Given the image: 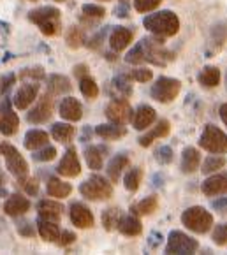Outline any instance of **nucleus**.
<instances>
[{"instance_id": "nucleus-5", "label": "nucleus", "mask_w": 227, "mask_h": 255, "mask_svg": "<svg viewBox=\"0 0 227 255\" xmlns=\"http://www.w3.org/2000/svg\"><path fill=\"white\" fill-rule=\"evenodd\" d=\"M80 192L83 197H87L90 201H104L110 199L113 195V185L104 176L94 174V176H90L87 181H83L80 185Z\"/></svg>"}, {"instance_id": "nucleus-35", "label": "nucleus", "mask_w": 227, "mask_h": 255, "mask_svg": "<svg viewBox=\"0 0 227 255\" xmlns=\"http://www.w3.org/2000/svg\"><path fill=\"white\" fill-rule=\"evenodd\" d=\"M106 150L103 146H90L85 148V158H87V164L90 165V169L97 171V169L103 167L104 157H106Z\"/></svg>"}, {"instance_id": "nucleus-11", "label": "nucleus", "mask_w": 227, "mask_h": 255, "mask_svg": "<svg viewBox=\"0 0 227 255\" xmlns=\"http://www.w3.org/2000/svg\"><path fill=\"white\" fill-rule=\"evenodd\" d=\"M19 128V118L14 113L9 99H4L0 102V134L14 135Z\"/></svg>"}, {"instance_id": "nucleus-6", "label": "nucleus", "mask_w": 227, "mask_h": 255, "mask_svg": "<svg viewBox=\"0 0 227 255\" xmlns=\"http://www.w3.org/2000/svg\"><path fill=\"white\" fill-rule=\"evenodd\" d=\"M199 146L210 153H227V135L219 127L208 124L203 128L199 137Z\"/></svg>"}, {"instance_id": "nucleus-36", "label": "nucleus", "mask_w": 227, "mask_h": 255, "mask_svg": "<svg viewBox=\"0 0 227 255\" xmlns=\"http://www.w3.org/2000/svg\"><path fill=\"white\" fill-rule=\"evenodd\" d=\"M121 210L120 208H108L106 211L103 213V225L106 231H114L118 229V225H120L121 222Z\"/></svg>"}, {"instance_id": "nucleus-12", "label": "nucleus", "mask_w": 227, "mask_h": 255, "mask_svg": "<svg viewBox=\"0 0 227 255\" xmlns=\"http://www.w3.org/2000/svg\"><path fill=\"white\" fill-rule=\"evenodd\" d=\"M53 115V99H51V94L42 95L41 99L37 101V104L30 109V113L27 115L28 124H46V122L51 118Z\"/></svg>"}, {"instance_id": "nucleus-57", "label": "nucleus", "mask_w": 227, "mask_h": 255, "mask_svg": "<svg viewBox=\"0 0 227 255\" xmlns=\"http://www.w3.org/2000/svg\"><path fill=\"white\" fill-rule=\"evenodd\" d=\"M226 83H227V76H226Z\"/></svg>"}, {"instance_id": "nucleus-21", "label": "nucleus", "mask_w": 227, "mask_h": 255, "mask_svg": "<svg viewBox=\"0 0 227 255\" xmlns=\"http://www.w3.org/2000/svg\"><path fill=\"white\" fill-rule=\"evenodd\" d=\"M62 211H64V206H62V203H58V201L42 199V201H39V204H37V213L41 218L58 222L62 217Z\"/></svg>"}, {"instance_id": "nucleus-29", "label": "nucleus", "mask_w": 227, "mask_h": 255, "mask_svg": "<svg viewBox=\"0 0 227 255\" xmlns=\"http://www.w3.org/2000/svg\"><path fill=\"white\" fill-rule=\"evenodd\" d=\"M118 231H120L123 236H139L141 231H143V224L139 222L137 215L130 213L129 217H123L118 225Z\"/></svg>"}, {"instance_id": "nucleus-55", "label": "nucleus", "mask_w": 227, "mask_h": 255, "mask_svg": "<svg viewBox=\"0 0 227 255\" xmlns=\"http://www.w3.org/2000/svg\"><path fill=\"white\" fill-rule=\"evenodd\" d=\"M4 183V176H2V173H0V185Z\"/></svg>"}, {"instance_id": "nucleus-22", "label": "nucleus", "mask_w": 227, "mask_h": 255, "mask_svg": "<svg viewBox=\"0 0 227 255\" xmlns=\"http://www.w3.org/2000/svg\"><path fill=\"white\" fill-rule=\"evenodd\" d=\"M169 130H171V127H169V122H167V120L157 122L155 127H151L150 130L146 132V134L141 135V137H139V144H141V146H150V144L153 143L155 139L166 137V135L169 134Z\"/></svg>"}, {"instance_id": "nucleus-58", "label": "nucleus", "mask_w": 227, "mask_h": 255, "mask_svg": "<svg viewBox=\"0 0 227 255\" xmlns=\"http://www.w3.org/2000/svg\"><path fill=\"white\" fill-rule=\"evenodd\" d=\"M30 2H35V0H30Z\"/></svg>"}, {"instance_id": "nucleus-51", "label": "nucleus", "mask_w": 227, "mask_h": 255, "mask_svg": "<svg viewBox=\"0 0 227 255\" xmlns=\"http://www.w3.org/2000/svg\"><path fill=\"white\" fill-rule=\"evenodd\" d=\"M16 76L14 74H7L5 78H2V85H0V94H5V92L11 88V85L14 83Z\"/></svg>"}, {"instance_id": "nucleus-13", "label": "nucleus", "mask_w": 227, "mask_h": 255, "mask_svg": "<svg viewBox=\"0 0 227 255\" xmlns=\"http://www.w3.org/2000/svg\"><path fill=\"white\" fill-rule=\"evenodd\" d=\"M57 173L64 178H74L81 173V162L78 158V153H76V148H67V151L64 153L57 167Z\"/></svg>"}, {"instance_id": "nucleus-8", "label": "nucleus", "mask_w": 227, "mask_h": 255, "mask_svg": "<svg viewBox=\"0 0 227 255\" xmlns=\"http://www.w3.org/2000/svg\"><path fill=\"white\" fill-rule=\"evenodd\" d=\"M180 90H182V81L174 78H159L155 81V85L151 87V97L155 99L157 102H162V104H167V102H173L174 99L178 97Z\"/></svg>"}, {"instance_id": "nucleus-20", "label": "nucleus", "mask_w": 227, "mask_h": 255, "mask_svg": "<svg viewBox=\"0 0 227 255\" xmlns=\"http://www.w3.org/2000/svg\"><path fill=\"white\" fill-rule=\"evenodd\" d=\"M134 37V32L127 26H116L110 35V46L113 51H123L127 46L130 44Z\"/></svg>"}, {"instance_id": "nucleus-41", "label": "nucleus", "mask_w": 227, "mask_h": 255, "mask_svg": "<svg viewBox=\"0 0 227 255\" xmlns=\"http://www.w3.org/2000/svg\"><path fill=\"white\" fill-rule=\"evenodd\" d=\"M162 4V0H134V9L137 12H150Z\"/></svg>"}, {"instance_id": "nucleus-32", "label": "nucleus", "mask_w": 227, "mask_h": 255, "mask_svg": "<svg viewBox=\"0 0 227 255\" xmlns=\"http://www.w3.org/2000/svg\"><path fill=\"white\" fill-rule=\"evenodd\" d=\"M127 165H129V157L125 153H120L114 158H111V162L108 164V176L111 178V181H118V178L121 176Z\"/></svg>"}, {"instance_id": "nucleus-26", "label": "nucleus", "mask_w": 227, "mask_h": 255, "mask_svg": "<svg viewBox=\"0 0 227 255\" xmlns=\"http://www.w3.org/2000/svg\"><path fill=\"white\" fill-rule=\"evenodd\" d=\"M72 90V85L69 78L62 74H53L48 78V92L51 95H64Z\"/></svg>"}, {"instance_id": "nucleus-34", "label": "nucleus", "mask_w": 227, "mask_h": 255, "mask_svg": "<svg viewBox=\"0 0 227 255\" xmlns=\"http://www.w3.org/2000/svg\"><path fill=\"white\" fill-rule=\"evenodd\" d=\"M129 79L130 78L127 74H120V76H116L113 81H111V90L114 92V95H116V97L127 99L130 94H132V85H130Z\"/></svg>"}, {"instance_id": "nucleus-40", "label": "nucleus", "mask_w": 227, "mask_h": 255, "mask_svg": "<svg viewBox=\"0 0 227 255\" xmlns=\"http://www.w3.org/2000/svg\"><path fill=\"white\" fill-rule=\"evenodd\" d=\"M65 41H67V46L72 49H78L80 46H83L85 42V34L81 28H78V26H72L71 30L67 32V35H65Z\"/></svg>"}, {"instance_id": "nucleus-43", "label": "nucleus", "mask_w": 227, "mask_h": 255, "mask_svg": "<svg viewBox=\"0 0 227 255\" xmlns=\"http://www.w3.org/2000/svg\"><path fill=\"white\" fill-rule=\"evenodd\" d=\"M32 157L37 162H49L57 157V150H55L53 146H44V150H41V151L35 150V153L32 155Z\"/></svg>"}, {"instance_id": "nucleus-56", "label": "nucleus", "mask_w": 227, "mask_h": 255, "mask_svg": "<svg viewBox=\"0 0 227 255\" xmlns=\"http://www.w3.org/2000/svg\"><path fill=\"white\" fill-rule=\"evenodd\" d=\"M55 2H65V0H55Z\"/></svg>"}, {"instance_id": "nucleus-18", "label": "nucleus", "mask_w": 227, "mask_h": 255, "mask_svg": "<svg viewBox=\"0 0 227 255\" xmlns=\"http://www.w3.org/2000/svg\"><path fill=\"white\" fill-rule=\"evenodd\" d=\"M157 120V111L151 106H139V108L134 111V117H132V124L136 130H144V128L150 127L153 122Z\"/></svg>"}, {"instance_id": "nucleus-37", "label": "nucleus", "mask_w": 227, "mask_h": 255, "mask_svg": "<svg viewBox=\"0 0 227 255\" xmlns=\"http://www.w3.org/2000/svg\"><path fill=\"white\" fill-rule=\"evenodd\" d=\"M141 181H143V169L141 167H132L123 178L125 188L129 192H136L137 188H139Z\"/></svg>"}, {"instance_id": "nucleus-33", "label": "nucleus", "mask_w": 227, "mask_h": 255, "mask_svg": "<svg viewBox=\"0 0 227 255\" xmlns=\"http://www.w3.org/2000/svg\"><path fill=\"white\" fill-rule=\"evenodd\" d=\"M157 208H159V199H157V195H150V197H146V199L139 201L136 206H130V213L146 217V215L155 213Z\"/></svg>"}, {"instance_id": "nucleus-28", "label": "nucleus", "mask_w": 227, "mask_h": 255, "mask_svg": "<svg viewBox=\"0 0 227 255\" xmlns=\"http://www.w3.org/2000/svg\"><path fill=\"white\" fill-rule=\"evenodd\" d=\"M46 192H48L49 197H57V199H64L69 197L72 192V187L65 181L58 180V178H49L48 185H46Z\"/></svg>"}, {"instance_id": "nucleus-23", "label": "nucleus", "mask_w": 227, "mask_h": 255, "mask_svg": "<svg viewBox=\"0 0 227 255\" xmlns=\"http://www.w3.org/2000/svg\"><path fill=\"white\" fill-rule=\"evenodd\" d=\"M37 229L42 240L49 241V243H55V241H58V238H60V229H58V224L55 220H48V218L39 217Z\"/></svg>"}, {"instance_id": "nucleus-14", "label": "nucleus", "mask_w": 227, "mask_h": 255, "mask_svg": "<svg viewBox=\"0 0 227 255\" xmlns=\"http://www.w3.org/2000/svg\"><path fill=\"white\" fill-rule=\"evenodd\" d=\"M39 94V85L37 83H23L21 87L16 90L14 97H12V104L18 109H27L34 101L37 99Z\"/></svg>"}, {"instance_id": "nucleus-42", "label": "nucleus", "mask_w": 227, "mask_h": 255, "mask_svg": "<svg viewBox=\"0 0 227 255\" xmlns=\"http://www.w3.org/2000/svg\"><path fill=\"white\" fill-rule=\"evenodd\" d=\"M213 243L219 247L227 245V224H219L213 231Z\"/></svg>"}, {"instance_id": "nucleus-38", "label": "nucleus", "mask_w": 227, "mask_h": 255, "mask_svg": "<svg viewBox=\"0 0 227 255\" xmlns=\"http://www.w3.org/2000/svg\"><path fill=\"white\" fill-rule=\"evenodd\" d=\"M224 165H226V158L220 153H213L203 162V169H201V171L205 174H212V173H217L219 169H224Z\"/></svg>"}, {"instance_id": "nucleus-4", "label": "nucleus", "mask_w": 227, "mask_h": 255, "mask_svg": "<svg viewBox=\"0 0 227 255\" xmlns=\"http://www.w3.org/2000/svg\"><path fill=\"white\" fill-rule=\"evenodd\" d=\"M182 224L192 233L205 234L213 227V217L203 206H192L182 213Z\"/></svg>"}, {"instance_id": "nucleus-31", "label": "nucleus", "mask_w": 227, "mask_h": 255, "mask_svg": "<svg viewBox=\"0 0 227 255\" xmlns=\"http://www.w3.org/2000/svg\"><path fill=\"white\" fill-rule=\"evenodd\" d=\"M51 135L57 139L58 143L69 144L72 139H74L76 128L72 127L71 124H64V122H60V124H55L53 127H51Z\"/></svg>"}, {"instance_id": "nucleus-53", "label": "nucleus", "mask_w": 227, "mask_h": 255, "mask_svg": "<svg viewBox=\"0 0 227 255\" xmlns=\"http://www.w3.org/2000/svg\"><path fill=\"white\" fill-rule=\"evenodd\" d=\"M160 241H162V234L151 233V236H150V247L151 248H157V247H159Z\"/></svg>"}, {"instance_id": "nucleus-19", "label": "nucleus", "mask_w": 227, "mask_h": 255, "mask_svg": "<svg viewBox=\"0 0 227 255\" xmlns=\"http://www.w3.org/2000/svg\"><path fill=\"white\" fill-rule=\"evenodd\" d=\"M30 210V201L19 194H11L4 204V211L9 217H19Z\"/></svg>"}, {"instance_id": "nucleus-3", "label": "nucleus", "mask_w": 227, "mask_h": 255, "mask_svg": "<svg viewBox=\"0 0 227 255\" xmlns=\"http://www.w3.org/2000/svg\"><path fill=\"white\" fill-rule=\"evenodd\" d=\"M28 19L32 23L39 26L41 34L48 35H57L58 30L62 26V14L57 7H51V5H46V7H39L34 9V11L28 12Z\"/></svg>"}, {"instance_id": "nucleus-24", "label": "nucleus", "mask_w": 227, "mask_h": 255, "mask_svg": "<svg viewBox=\"0 0 227 255\" xmlns=\"http://www.w3.org/2000/svg\"><path fill=\"white\" fill-rule=\"evenodd\" d=\"M95 134L99 137H103L104 141H114V139H120L127 134L123 125H118V124H103V125H97L95 127Z\"/></svg>"}, {"instance_id": "nucleus-10", "label": "nucleus", "mask_w": 227, "mask_h": 255, "mask_svg": "<svg viewBox=\"0 0 227 255\" xmlns=\"http://www.w3.org/2000/svg\"><path fill=\"white\" fill-rule=\"evenodd\" d=\"M132 108H130L129 101L123 97H116L114 101L110 102V106L106 108V117L111 124L125 125L132 120Z\"/></svg>"}, {"instance_id": "nucleus-7", "label": "nucleus", "mask_w": 227, "mask_h": 255, "mask_svg": "<svg viewBox=\"0 0 227 255\" xmlns=\"http://www.w3.org/2000/svg\"><path fill=\"white\" fill-rule=\"evenodd\" d=\"M0 153L4 157L5 165H7V171L16 176L18 180L25 178L28 174V162L23 158V155L12 146L11 143H2L0 144Z\"/></svg>"}, {"instance_id": "nucleus-1", "label": "nucleus", "mask_w": 227, "mask_h": 255, "mask_svg": "<svg viewBox=\"0 0 227 255\" xmlns=\"http://www.w3.org/2000/svg\"><path fill=\"white\" fill-rule=\"evenodd\" d=\"M174 58V55L169 49L164 48V37H144L127 53L125 62L127 64H143L150 62L153 65H167Z\"/></svg>"}, {"instance_id": "nucleus-47", "label": "nucleus", "mask_w": 227, "mask_h": 255, "mask_svg": "<svg viewBox=\"0 0 227 255\" xmlns=\"http://www.w3.org/2000/svg\"><path fill=\"white\" fill-rule=\"evenodd\" d=\"M21 187L25 188V192H27L28 195H37L39 192V183L35 178H21Z\"/></svg>"}, {"instance_id": "nucleus-49", "label": "nucleus", "mask_w": 227, "mask_h": 255, "mask_svg": "<svg viewBox=\"0 0 227 255\" xmlns=\"http://www.w3.org/2000/svg\"><path fill=\"white\" fill-rule=\"evenodd\" d=\"M18 233L21 234V236H27V238H34L35 236V229L34 225L30 224V222H23V224L18 225Z\"/></svg>"}, {"instance_id": "nucleus-39", "label": "nucleus", "mask_w": 227, "mask_h": 255, "mask_svg": "<svg viewBox=\"0 0 227 255\" xmlns=\"http://www.w3.org/2000/svg\"><path fill=\"white\" fill-rule=\"evenodd\" d=\"M80 90L87 99H95L99 95L97 83H95V79L90 78V76H83V78L80 79Z\"/></svg>"}, {"instance_id": "nucleus-46", "label": "nucleus", "mask_w": 227, "mask_h": 255, "mask_svg": "<svg viewBox=\"0 0 227 255\" xmlns=\"http://www.w3.org/2000/svg\"><path fill=\"white\" fill-rule=\"evenodd\" d=\"M83 14L88 18H103L106 14L103 5H95V4H85L83 5Z\"/></svg>"}, {"instance_id": "nucleus-52", "label": "nucleus", "mask_w": 227, "mask_h": 255, "mask_svg": "<svg viewBox=\"0 0 227 255\" xmlns=\"http://www.w3.org/2000/svg\"><path fill=\"white\" fill-rule=\"evenodd\" d=\"M212 208L220 213H227V197H222V199H217L212 203Z\"/></svg>"}, {"instance_id": "nucleus-54", "label": "nucleus", "mask_w": 227, "mask_h": 255, "mask_svg": "<svg viewBox=\"0 0 227 255\" xmlns=\"http://www.w3.org/2000/svg\"><path fill=\"white\" fill-rule=\"evenodd\" d=\"M220 118H222V122L226 124V127H227V104H222L220 106Z\"/></svg>"}, {"instance_id": "nucleus-48", "label": "nucleus", "mask_w": 227, "mask_h": 255, "mask_svg": "<svg viewBox=\"0 0 227 255\" xmlns=\"http://www.w3.org/2000/svg\"><path fill=\"white\" fill-rule=\"evenodd\" d=\"M74 241H76V234L72 233V231H62L57 243L62 245V247H67V245L74 243Z\"/></svg>"}, {"instance_id": "nucleus-9", "label": "nucleus", "mask_w": 227, "mask_h": 255, "mask_svg": "<svg viewBox=\"0 0 227 255\" xmlns=\"http://www.w3.org/2000/svg\"><path fill=\"white\" fill-rule=\"evenodd\" d=\"M199 243L189 234L182 233V231H171L169 238H167V247L166 254H176V255H190L196 254Z\"/></svg>"}, {"instance_id": "nucleus-44", "label": "nucleus", "mask_w": 227, "mask_h": 255, "mask_svg": "<svg viewBox=\"0 0 227 255\" xmlns=\"http://www.w3.org/2000/svg\"><path fill=\"white\" fill-rule=\"evenodd\" d=\"M127 76H129L130 79H134V81L146 83L153 78V72H151L150 69H134V71H130Z\"/></svg>"}, {"instance_id": "nucleus-45", "label": "nucleus", "mask_w": 227, "mask_h": 255, "mask_svg": "<svg viewBox=\"0 0 227 255\" xmlns=\"http://www.w3.org/2000/svg\"><path fill=\"white\" fill-rule=\"evenodd\" d=\"M155 160L162 165L171 164V162H173V150H171L169 146H160L159 150L155 151Z\"/></svg>"}, {"instance_id": "nucleus-2", "label": "nucleus", "mask_w": 227, "mask_h": 255, "mask_svg": "<svg viewBox=\"0 0 227 255\" xmlns=\"http://www.w3.org/2000/svg\"><path fill=\"white\" fill-rule=\"evenodd\" d=\"M143 25L148 32L159 35V37H173L180 30V19L173 11H159L148 14L143 19Z\"/></svg>"}, {"instance_id": "nucleus-16", "label": "nucleus", "mask_w": 227, "mask_h": 255, "mask_svg": "<svg viewBox=\"0 0 227 255\" xmlns=\"http://www.w3.org/2000/svg\"><path fill=\"white\" fill-rule=\"evenodd\" d=\"M60 117L67 122H80L83 118V106L80 104V101H76L74 97H65L60 102Z\"/></svg>"}, {"instance_id": "nucleus-27", "label": "nucleus", "mask_w": 227, "mask_h": 255, "mask_svg": "<svg viewBox=\"0 0 227 255\" xmlns=\"http://www.w3.org/2000/svg\"><path fill=\"white\" fill-rule=\"evenodd\" d=\"M199 164H201V153L196 150V148L189 146L183 150L182 153V171L185 174L189 173H194L199 169Z\"/></svg>"}, {"instance_id": "nucleus-25", "label": "nucleus", "mask_w": 227, "mask_h": 255, "mask_svg": "<svg viewBox=\"0 0 227 255\" xmlns=\"http://www.w3.org/2000/svg\"><path fill=\"white\" fill-rule=\"evenodd\" d=\"M48 132L39 130V128H32L25 134V148L30 151H35L39 148L48 146Z\"/></svg>"}, {"instance_id": "nucleus-59", "label": "nucleus", "mask_w": 227, "mask_h": 255, "mask_svg": "<svg viewBox=\"0 0 227 255\" xmlns=\"http://www.w3.org/2000/svg\"><path fill=\"white\" fill-rule=\"evenodd\" d=\"M104 2H106V0H104Z\"/></svg>"}, {"instance_id": "nucleus-50", "label": "nucleus", "mask_w": 227, "mask_h": 255, "mask_svg": "<svg viewBox=\"0 0 227 255\" xmlns=\"http://www.w3.org/2000/svg\"><path fill=\"white\" fill-rule=\"evenodd\" d=\"M19 76H21V78H27V76H30V78H35V79H42V78H44V71H42V67L23 69V72H19Z\"/></svg>"}, {"instance_id": "nucleus-17", "label": "nucleus", "mask_w": 227, "mask_h": 255, "mask_svg": "<svg viewBox=\"0 0 227 255\" xmlns=\"http://www.w3.org/2000/svg\"><path fill=\"white\" fill-rule=\"evenodd\" d=\"M203 194L208 197H215V195L227 194V176L226 174H213V176L206 178L201 187Z\"/></svg>"}, {"instance_id": "nucleus-15", "label": "nucleus", "mask_w": 227, "mask_h": 255, "mask_svg": "<svg viewBox=\"0 0 227 255\" xmlns=\"http://www.w3.org/2000/svg\"><path fill=\"white\" fill-rule=\"evenodd\" d=\"M69 217H71V222L80 227V229H88L94 225V213L88 210L85 204L81 203H72L71 208H69Z\"/></svg>"}, {"instance_id": "nucleus-30", "label": "nucleus", "mask_w": 227, "mask_h": 255, "mask_svg": "<svg viewBox=\"0 0 227 255\" xmlns=\"http://www.w3.org/2000/svg\"><path fill=\"white\" fill-rule=\"evenodd\" d=\"M197 81H199L201 87L205 88H215L220 83V71L219 67H213V65H206L203 67V71L197 74Z\"/></svg>"}]
</instances>
